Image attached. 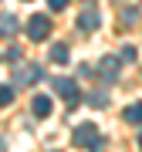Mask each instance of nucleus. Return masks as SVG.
<instances>
[{
	"mask_svg": "<svg viewBox=\"0 0 142 152\" xmlns=\"http://www.w3.org/2000/svg\"><path fill=\"white\" fill-rule=\"evenodd\" d=\"M48 34H51V20L44 14H34L31 20H27V37L31 41H44Z\"/></svg>",
	"mask_w": 142,
	"mask_h": 152,
	"instance_id": "7ed1b4c3",
	"label": "nucleus"
},
{
	"mask_svg": "<svg viewBox=\"0 0 142 152\" xmlns=\"http://www.w3.org/2000/svg\"><path fill=\"white\" fill-rule=\"evenodd\" d=\"M75 145L91 149V152H102V132H98V125H95V122H81L75 129Z\"/></svg>",
	"mask_w": 142,
	"mask_h": 152,
	"instance_id": "f257e3e1",
	"label": "nucleus"
},
{
	"mask_svg": "<svg viewBox=\"0 0 142 152\" xmlns=\"http://www.w3.org/2000/svg\"><path fill=\"white\" fill-rule=\"evenodd\" d=\"M98 24H102L98 10H81V14H78V27H81V31H95Z\"/></svg>",
	"mask_w": 142,
	"mask_h": 152,
	"instance_id": "39448f33",
	"label": "nucleus"
},
{
	"mask_svg": "<svg viewBox=\"0 0 142 152\" xmlns=\"http://www.w3.org/2000/svg\"><path fill=\"white\" fill-rule=\"evenodd\" d=\"M125 122L142 125V102H135V105H129V108H125Z\"/></svg>",
	"mask_w": 142,
	"mask_h": 152,
	"instance_id": "1a4fd4ad",
	"label": "nucleus"
},
{
	"mask_svg": "<svg viewBox=\"0 0 142 152\" xmlns=\"http://www.w3.org/2000/svg\"><path fill=\"white\" fill-rule=\"evenodd\" d=\"M105 102H108V95H105V91H95V95H91V105H105Z\"/></svg>",
	"mask_w": 142,
	"mask_h": 152,
	"instance_id": "ddd939ff",
	"label": "nucleus"
},
{
	"mask_svg": "<svg viewBox=\"0 0 142 152\" xmlns=\"http://www.w3.org/2000/svg\"><path fill=\"white\" fill-rule=\"evenodd\" d=\"M14 34H17V17L4 14L0 17V37H14Z\"/></svg>",
	"mask_w": 142,
	"mask_h": 152,
	"instance_id": "0eeeda50",
	"label": "nucleus"
},
{
	"mask_svg": "<svg viewBox=\"0 0 142 152\" xmlns=\"http://www.w3.org/2000/svg\"><path fill=\"white\" fill-rule=\"evenodd\" d=\"M31 108H34V115H37V118H48V115L54 112V105H51V98H48V95H37Z\"/></svg>",
	"mask_w": 142,
	"mask_h": 152,
	"instance_id": "423d86ee",
	"label": "nucleus"
},
{
	"mask_svg": "<svg viewBox=\"0 0 142 152\" xmlns=\"http://www.w3.org/2000/svg\"><path fill=\"white\" fill-rule=\"evenodd\" d=\"M37 78H41L37 64H17V71H14V85H31V81H37Z\"/></svg>",
	"mask_w": 142,
	"mask_h": 152,
	"instance_id": "20e7f679",
	"label": "nucleus"
},
{
	"mask_svg": "<svg viewBox=\"0 0 142 152\" xmlns=\"http://www.w3.org/2000/svg\"><path fill=\"white\" fill-rule=\"evenodd\" d=\"M51 61H54V64H68V48L64 44H54V48H51Z\"/></svg>",
	"mask_w": 142,
	"mask_h": 152,
	"instance_id": "9d476101",
	"label": "nucleus"
},
{
	"mask_svg": "<svg viewBox=\"0 0 142 152\" xmlns=\"http://www.w3.org/2000/svg\"><path fill=\"white\" fill-rule=\"evenodd\" d=\"M48 4H51V10H64V7H68V0H48Z\"/></svg>",
	"mask_w": 142,
	"mask_h": 152,
	"instance_id": "4468645a",
	"label": "nucleus"
},
{
	"mask_svg": "<svg viewBox=\"0 0 142 152\" xmlns=\"http://www.w3.org/2000/svg\"><path fill=\"white\" fill-rule=\"evenodd\" d=\"M132 58H135V48H132V44H125V48H122V58H119V61H132Z\"/></svg>",
	"mask_w": 142,
	"mask_h": 152,
	"instance_id": "f8f14e48",
	"label": "nucleus"
},
{
	"mask_svg": "<svg viewBox=\"0 0 142 152\" xmlns=\"http://www.w3.org/2000/svg\"><path fill=\"white\" fill-rule=\"evenodd\" d=\"M98 71H102L105 78H115V75H119V58H102Z\"/></svg>",
	"mask_w": 142,
	"mask_h": 152,
	"instance_id": "6e6552de",
	"label": "nucleus"
},
{
	"mask_svg": "<svg viewBox=\"0 0 142 152\" xmlns=\"http://www.w3.org/2000/svg\"><path fill=\"white\" fill-rule=\"evenodd\" d=\"M51 91H58V95L64 98V102H71V105L81 98V91H78V85L71 81V78H54V81H51Z\"/></svg>",
	"mask_w": 142,
	"mask_h": 152,
	"instance_id": "f03ea898",
	"label": "nucleus"
},
{
	"mask_svg": "<svg viewBox=\"0 0 142 152\" xmlns=\"http://www.w3.org/2000/svg\"><path fill=\"white\" fill-rule=\"evenodd\" d=\"M10 102H14V88L0 85V105H10Z\"/></svg>",
	"mask_w": 142,
	"mask_h": 152,
	"instance_id": "9b49d317",
	"label": "nucleus"
},
{
	"mask_svg": "<svg viewBox=\"0 0 142 152\" xmlns=\"http://www.w3.org/2000/svg\"><path fill=\"white\" fill-rule=\"evenodd\" d=\"M139 145H142V135H139Z\"/></svg>",
	"mask_w": 142,
	"mask_h": 152,
	"instance_id": "2eb2a0df",
	"label": "nucleus"
}]
</instances>
